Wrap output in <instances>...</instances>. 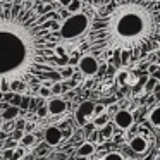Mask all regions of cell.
<instances>
[{"label": "cell", "instance_id": "1", "mask_svg": "<svg viewBox=\"0 0 160 160\" xmlns=\"http://www.w3.org/2000/svg\"><path fill=\"white\" fill-rule=\"evenodd\" d=\"M55 16L53 11L38 14L14 2H0V93H9L14 81H62L55 69L60 36L50 28Z\"/></svg>", "mask_w": 160, "mask_h": 160}, {"label": "cell", "instance_id": "2", "mask_svg": "<svg viewBox=\"0 0 160 160\" xmlns=\"http://www.w3.org/2000/svg\"><path fill=\"white\" fill-rule=\"evenodd\" d=\"M153 0L126 2L115 9L97 14L91 22V55L105 59L121 53L122 64L141 60L160 45V22L152 11Z\"/></svg>", "mask_w": 160, "mask_h": 160}, {"label": "cell", "instance_id": "3", "mask_svg": "<svg viewBox=\"0 0 160 160\" xmlns=\"http://www.w3.org/2000/svg\"><path fill=\"white\" fill-rule=\"evenodd\" d=\"M90 29V18L84 12H76L60 22L59 36L62 40H76Z\"/></svg>", "mask_w": 160, "mask_h": 160}, {"label": "cell", "instance_id": "4", "mask_svg": "<svg viewBox=\"0 0 160 160\" xmlns=\"http://www.w3.org/2000/svg\"><path fill=\"white\" fill-rule=\"evenodd\" d=\"M78 69L83 76H95L100 69V62L97 60V57L88 53V55H83L79 60H78Z\"/></svg>", "mask_w": 160, "mask_h": 160}, {"label": "cell", "instance_id": "5", "mask_svg": "<svg viewBox=\"0 0 160 160\" xmlns=\"http://www.w3.org/2000/svg\"><path fill=\"white\" fill-rule=\"evenodd\" d=\"M93 110H95V103H93V102H83V103L76 108V112H74L76 122L79 126H86V122L93 117Z\"/></svg>", "mask_w": 160, "mask_h": 160}, {"label": "cell", "instance_id": "6", "mask_svg": "<svg viewBox=\"0 0 160 160\" xmlns=\"http://www.w3.org/2000/svg\"><path fill=\"white\" fill-rule=\"evenodd\" d=\"M45 143L50 146H55L59 145L60 141H62L64 138V131L60 128H57V126H48V128L45 129Z\"/></svg>", "mask_w": 160, "mask_h": 160}, {"label": "cell", "instance_id": "7", "mask_svg": "<svg viewBox=\"0 0 160 160\" xmlns=\"http://www.w3.org/2000/svg\"><path fill=\"white\" fill-rule=\"evenodd\" d=\"M114 122L117 128L121 129H129L132 126V122H134V117H132V114L129 110H117L114 115Z\"/></svg>", "mask_w": 160, "mask_h": 160}, {"label": "cell", "instance_id": "8", "mask_svg": "<svg viewBox=\"0 0 160 160\" xmlns=\"http://www.w3.org/2000/svg\"><path fill=\"white\" fill-rule=\"evenodd\" d=\"M47 110H48L50 115H62L67 110V102L59 98V97H53L47 103Z\"/></svg>", "mask_w": 160, "mask_h": 160}, {"label": "cell", "instance_id": "9", "mask_svg": "<svg viewBox=\"0 0 160 160\" xmlns=\"http://www.w3.org/2000/svg\"><path fill=\"white\" fill-rule=\"evenodd\" d=\"M129 146H131V150L132 152H136V153H145L146 150H148V141H146V138L145 136H134V138L129 141Z\"/></svg>", "mask_w": 160, "mask_h": 160}, {"label": "cell", "instance_id": "10", "mask_svg": "<svg viewBox=\"0 0 160 160\" xmlns=\"http://www.w3.org/2000/svg\"><path fill=\"white\" fill-rule=\"evenodd\" d=\"M2 119H4V122L7 121V122H12V121H16L18 119V115H19V107H16V105H7V107L4 108V112H2Z\"/></svg>", "mask_w": 160, "mask_h": 160}, {"label": "cell", "instance_id": "11", "mask_svg": "<svg viewBox=\"0 0 160 160\" xmlns=\"http://www.w3.org/2000/svg\"><path fill=\"white\" fill-rule=\"evenodd\" d=\"M95 145L91 141H86V143H83V145L78 148V155L79 157H90V155H93L95 153Z\"/></svg>", "mask_w": 160, "mask_h": 160}, {"label": "cell", "instance_id": "12", "mask_svg": "<svg viewBox=\"0 0 160 160\" xmlns=\"http://www.w3.org/2000/svg\"><path fill=\"white\" fill-rule=\"evenodd\" d=\"M148 121L152 122V126H155V128L160 129V105H157V107L153 108L152 112H150Z\"/></svg>", "mask_w": 160, "mask_h": 160}, {"label": "cell", "instance_id": "13", "mask_svg": "<svg viewBox=\"0 0 160 160\" xmlns=\"http://www.w3.org/2000/svg\"><path fill=\"white\" fill-rule=\"evenodd\" d=\"M107 122H108V115L105 114V112H103V114H100V115H97V117H93V126L97 129H102Z\"/></svg>", "mask_w": 160, "mask_h": 160}, {"label": "cell", "instance_id": "14", "mask_svg": "<svg viewBox=\"0 0 160 160\" xmlns=\"http://www.w3.org/2000/svg\"><path fill=\"white\" fill-rule=\"evenodd\" d=\"M59 74L62 79H71V78L74 76V67L72 66H64L59 69Z\"/></svg>", "mask_w": 160, "mask_h": 160}, {"label": "cell", "instance_id": "15", "mask_svg": "<svg viewBox=\"0 0 160 160\" xmlns=\"http://www.w3.org/2000/svg\"><path fill=\"white\" fill-rule=\"evenodd\" d=\"M26 90H28V84L24 81H14L11 84V91H16V93H24Z\"/></svg>", "mask_w": 160, "mask_h": 160}, {"label": "cell", "instance_id": "16", "mask_svg": "<svg viewBox=\"0 0 160 160\" xmlns=\"http://www.w3.org/2000/svg\"><path fill=\"white\" fill-rule=\"evenodd\" d=\"M35 141H36V138H35V134H33V132H24V136L21 138L22 146H28V148L35 145Z\"/></svg>", "mask_w": 160, "mask_h": 160}, {"label": "cell", "instance_id": "17", "mask_svg": "<svg viewBox=\"0 0 160 160\" xmlns=\"http://www.w3.org/2000/svg\"><path fill=\"white\" fill-rule=\"evenodd\" d=\"M67 12H71V14H76V12H81V2L79 0H71V4L67 5Z\"/></svg>", "mask_w": 160, "mask_h": 160}, {"label": "cell", "instance_id": "18", "mask_svg": "<svg viewBox=\"0 0 160 160\" xmlns=\"http://www.w3.org/2000/svg\"><path fill=\"white\" fill-rule=\"evenodd\" d=\"M129 78H131V72H129V71H121V72L117 74L119 84H128L129 83Z\"/></svg>", "mask_w": 160, "mask_h": 160}, {"label": "cell", "instance_id": "19", "mask_svg": "<svg viewBox=\"0 0 160 160\" xmlns=\"http://www.w3.org/2000/svg\"><path fill=\"white\" fill-rule=\"evenodd\" d=\"M102 160H124V157L119 152H110V153H105Z\"/></svg>", "mask_w": 160, "mask_h": 160}, {"label": "cell", "instance_id": "20", "mask_svg": "<svg viewBox=\"0 0 160 160\" xmlns=\"http://www.w3.org/2000/svg\"><path fill=\"white\" fill-rule=\"evenodd\" d=\"M112 134H114V128L107 122V124L102 128V136H103V138H112Z\"/></svg>", "mask_w": 160, "mask_h": 160}, {"label": "cell", "instance_id": "21", "mask_svg": "<svg viewBox=\"0 0 160 160\" xmlns=\"http://www.w3.org/2000/svg\"><path fill=\"white\" fill-rule=\"evenodd\" d=\"M157 83H158V81H157L155 78L150 76V78H148V81H146V84H145V91H153V88L157 86Z\"/></svg>", "mask_w": 160, "mask_h": 160}, {"label": "cell", "instance_id": "22", "mask_svg": "<svg viewBox=\"0 0 160 160\" xmlns=\"http://www.w3.org/2000/svg\"><path fill=\"white\" fill-rule=\"evenodd\" d=\"M22 157H24V148H14L11 160H21Z\"/></svg>", "mask_w": 160, "mask_h": 160}, {"label": "cell", "instance_id": "23", "mask_svg": "<svg viewBox=\"0 0 160 160\" xmlns=\"http://www.w3.org/2000/svg\"><path fill=\"white\" fill-rule=\"evenodd\" d=\"M62 90H64V86L60 84V81H59V83H52V86H50L52 95H60V93H62Z\"/></svg>", "mask_w": 160, "mask_h": 160}, {"label": "cell", "instance_id": "24", "mask_svg": "<svg viewBox=\"0 0 160 160\" xmlns=\"http://www.w3.org/2000/svg\"><path fill=\"white\" fill-rule=\"evenodd\" d=\"M38 93H40V97L48 98L50 95H52V91H50V88H48V86H43V84H42V88H40V91H38Z\"/></svg>", "mask_w": 160, "mask_h": 160}, {"label": "cell", "instance_id": "25", "mask_svg": "<svg viewBox=\"0 0 160 160\" xmlns=\"http://www.w3.org/2000/svg\"><path fill=\"white\" fill-rule=\"evenodd\" d=\"M22 136H24V131H22V129H16V131L12 132V139H14V141L16 139H21Z\"/></svg>", "mask_w": 160, "mask_h": 160}, {"label": "cell", "instance_id": "26", "mask_svg": "<svg viewBox=\"0 0 160 160\" xmlns=\"http://www.w3.org/2000/svg\"><path fill=\"white\" fill-rule=\"evenodd\" d=\"M103 110H105V107H103V105H95V110H93V117H97V115L103 114Z\"/></svg>", "mask_w": 160, "mask_h": 160}, {"label": "cell", "instance_id": "27", "mask_svg": "<svg viewBox=\"0 0 160 160\" xmlns=\"http://www.w3.org/2000/svg\"><path fill=\"white\" fill-rule=\"evenodd\" d=\"M21 100H22L21 95H14V98H12V103H11V105H16V107H19V105H21Z\"/></svg>", "mask_w": 160, "mask_h": 160}, {"label": "cell", "instance_id": "28", "mask_svg": "<svg viewBox=\"0 0 160 160\" xmlns=\"http://www.w3.org/2000/svg\"><path fill=\"white\" fill-rule=\"evenodd\" d=\"M36 114H38L40 117H45V115L48 114V110H47V107H40V108H38V112H36Z\"/></svg>", "mask_w": 160, "mask_h": 160}, {"label": "cell", "instance_id": "29", "mask_svg": "<svg viewBox=\"0 0 160 160\" xmlns=\"http://www.w3.org/2000/svg\"><path fill=\"white\" fill-rule=\"evenodd\" d=\"M152 78H155L157 81H160V67H158L157 71H153V72H152Z\"/></svg>", "mask_w": 160, "mask_h": 160}, {"label": "cell", "instance_id": "30", "mask_svg": "<svg viewBox=\"0 0 160 160\" xmlns=\"http://www.w3.org/2000/svg\"><path fill=\"white\" fill-rule=\"evenodd\" d=\"M157 69H158V66H157V64H152V66H150V67H148V72H150V74H152V72H153V71H157Z\"/></svg>", "mask_w": 160, "mask_h": 160}, {"label": "cell", "instance_id": "31", "mask_svg": "<svg viewBox=\"0 0 160 160\" xmlns=\"http://www.w3.org/2000/svg\"><path fill=\"white\" fill-rule=\"evenodd\" d=\"M60 2V5H62V7H67V5L71 4V0H59Z\"/></svg>", "mask_w": 160, "mask_h": 160}, {"label": "cell", "instance_id": "32", "mask_svg": "<svg viewBox=\"0 0 160 160\" xmlns=\"http://www.w3.org/2000/svg\"><path fill=\"white\" fill-rule=\"evenodd\" d=\"M26 126V121H18V129H22Z\"/></svg>", "mask_w": 160, "mask_h": 160}, {"label": "cell", "instance_id": "33", "mask_svg": "<svg viewBox=\"0 0 160 160\" xmlns=\"http://www.w3.org/2000/svg\"><path fill=\"white\" fill-rule=\"evenodd\" d=\"M4 128V119H2V115H0V129Z\"/></svg>", "mask_w": 160, "mask_h": 160}, {"label": "cell", "instance_id": "34", "mask_svg": "<svg viewBox=\"0 0 160 160\" xmlns=\"http://www.w3.org/2000/svg\"><path fill=\"white\" fill-rule=\"evenodd\" d=\"M126 2H129V4H132V2H138V0H126Z\"/></svg>", "mask_w": 160, "mask_h": 160}, {"label": "cell", "instance_id": "35", "mask_svg": "<svg viewBox=\"0 0 160 160\" xmlns=\"http://www.w3.org/2000/svg\"><path fill=\"white\" fill-rule=\"evenodd\" d=\"M2 158H4V153H2V152H0V160H2Z\"/></svg>", "mask_w": 160, "mask_h": 160}, {"label": "cell", "instance_id": "36", "mask_svg": "<svg viewBox=\"0 0 160 160\" xmlns=\"http://www.w3.org/2000/svg\"><path fill=\"white\" fill-rule=\"evenodd\" d=\"M4 2H11V4H12V2H14V0H4Z\"/></svg>", "mask_w": 160, "mask_h": 160}, {"label": "cell", "instance_id": "37", "mask_svg": "<svg viewBox=\"0 0 160 160\" xmlns=\"http://www.w3.org/2000/svg\"><path fill=\"white\" fill-rule=\"evenodd\" d=\"M35 2H36V4H42V2H40V0H35Z\"/></svg>", "mask_w": 160, "mask_h": 160}, {"label": "cell", "instance_id": "38", "mask_svg": "<svg viewBox=\"0 0 160 160\" xmlns=\"http://www.w3.org/2000/svg\"><path fill=\"white\" fill-rule=\"evenodd\" d=\"M79 2H83V0H79Z\"/></svg>", "mask_w": 160, "mask_h": 160}, {"label": "cell", "instance_id": "39", "mask_svg": "<svg viewBox=\"0 0 160 160\" xmlns=\"http://www.w3.org/2000/svg\"><path fill=\"white\" fill-rule=\"evenodd\" d=\"M157 2H158V0H157Z\"/></svg>", "mask_w": 160, "mask_h": 160}, {"label": "cell", "instance_id": "40", "mask_svg": "<svg viewBox=\"0 0 160 160\" xmlns=\"http://www.w3.org/2000/svg\"><path fill=\"white\" fill-rule=\"evenodd\" d=\"M158 2H160V0H158Z\"/></svg>", "mask_w": 160, "mask_h": 160}, {"label": "cell", "instance_id": "41", "mask_svg": "<svg viewBox=\"0 0 160 160\" xmlns=\"http://www.w3.org/2000/svg\"><path fill=\"white\" fill-rule=\"evenodd\" d=\"M158 160H160V158H158Z\"/></svg>", "mask_w": 160, "mask_h": 160}]
</instances>
